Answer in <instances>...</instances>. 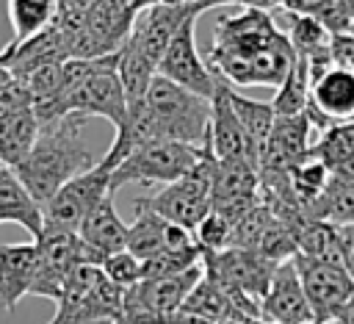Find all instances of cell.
Listing matches in <instances>:
<instances>
[{"instance_id":"obj_16","label":"cell","mask_w":354,"mask_h":324,"mask_svg":"<svg viewBox=\"0 0 354 324\" xmlns=\"http://www.w3.org/2000/svg\"><path fill=\"white\" fill-rule=\"evenodd\" d=\"M310 130H313V122L307 119V114L277 116L274 127H271V133H268V138L260 150L257 172H282V174H288L290 169H296L313 150Z\"/></svg>"},{"instance_id":"obj_15","label":"cell","mask_w":354,"mask_h":324,"mask_svg":"<svg viewBox=\"0 0 354 324\" xmlns=\"http://www.w3.org/2000/svg\"><path fill=\"white\" fill-rule=\"evenodd\" d=\"M205 141H207L210 152L216 155V161H246V163L257 166V152L232 111L230 83H224V80L216 83V91L210 97V122H207Z\"/></svg>"},{"instance_id":"obj_28","label":"cell","mask_w":354,"mask_h":324,"mask_svg":"<svg viewBox=\"0 0 354 324\" xmlns=\"http://www.w3.org/2000/svg\"><path fill=\"white\" fill-rule=\"evenodd\" d=\"M6 8H8L14 44L41 33L55 19V0H8Z\"/></svg>"},{"instance_id":"obj_19","label":"cell","mask_w":354,"mask_h":324,"mask_svg":"<svg viewBox=\"0 0 354 324\" xmlns=\"http://www.w3.org/2000/svg\"><path fill=\"white\" fill-rule=\"evenodd\" d=\"M133 210H136V219L133 224H127V252L136 255L141 263L160 255V252H171V249H188L194 246V233L166 222L163 216L152 213L149 208L133 202Z\"/></svg>"},{"instance_id":"obj_1","label":"cell","mask_w":354,"mask_h":324,"mask_svg":"<svg viewBox=\"0 0 354 324\" xmlns=\"http://www.w3.org/2000/svg\"><path fill=\"white\" fill-rule=\"evenodd\" d=\"M293 61L296 53L271 11L243 8L221 14L213 25L207 66L230 86H279Z\"/></svg>"},{"instance_id":"obj_7","label":"cell","mask_w":354,"mask_h":324,"mask_svg":"<svg viewBox=\"0 0 354 324\" xmlns=\"http://www.w3.org/2000/svg\"><path fill=\"white\" fill-rule=\"evenodd\" d=\"M116 69H119V53H113L105 66H100L72 94H66L50 111V116L44 122H53V119H61V116H75L80 122H86L88 116H102L119 130L124 125V116H127V94L122 89V80H119Z\"/></svg>"},{"instance_id":"obj_2","label":"cell","mask_w":354,"mask_h":324,"mask_svg":"<svg viewBox=\"0 0 354 324\" xmlns=\"http://www.w3.org/2000/svg\"><path fill=\"white\" fill-rule=\"evenodd\" d=\"M210 122V100L155 75L147 94L127 102L124 125L116 130L111 150L102 155L113 169L141 144L149 141H183L202 144Z\"/></svg>"},{"instance_id":"obj_40","label":"cell","mask_w":354,"mask_h":324,"mask_svg":"<svg viewBox=\"0 0 354 324\" xmlns=\"http://www.w3.org/2000/svg\"><path fill=\"white\" fill-rule=\"evenodd\" d=\"M337 238H340V263L346 274L354 280V224L337 227Z\"/></svg>"},{"instance_id":"obj_25","label":"cell","mask_w":354,"mask_h":324,"mask_svg":"<svg viewBox=\"0 0 354 324\" xmlns=\"http://www.w3.org/2000/svg\"><path fill=\"white\" fill-rule=\"evenodd\" d=\"M313 155L326 166L332 177L354 183V119L335 122L321 130L318 141L313 144Z\"/></svg>"},{"instance_id":"obj_26","label":"cell","mask_w":354,"mask_h":324,"mask_svg":"<svg viewBox=\"0 0 354 324\" xmlns=\"http://www.w3.org/2000/svg\"><path fill=\"white\" fill-rule=\"evenodd\" d=\"M36 136H39V119L33 108L3 114L0 116V166L14 169L28 155Z\"/></svg>"},{"instance_id":"obj_48","label":"cell","mask_w":354,"mask_h":324,"mask_svg":"<svg viewBox=\"0 0 354 324\" xmlns=\"http://www.w3.org/2000/svg\"><path fill=\"white\" fill-rule=\"evenodd\" d=\"M313 324H315V321H313Z\"/></svg>"},{"instance_id":"obj_4","label":"cell","mask_w":354,"mask_h":324,"mask_svg":"<svg viewBox=\"0 0 354 324\" xmlns=\"http://www.w3.org/2000/svg\"><path fill=\"white\" fill-rule=\"evenodd\" d=\"M122 288H116L100 266L77 263L55 302L47 324H116L122 313Z\"/></svg>"},{"instance_id":"obj_38","label":"cell","mask_w":354,"mask_h":324,"mask_svg":"<svg viewBox=\"0 0 354 324\" xmlns=\"http://www.w3.org/2000/svg\"><path fill=\"white\" fill-rule=\"evenodd\" d=\"M329 53H332V64L354 72V36L351 33H337L329 39Z\"/></svg>"},{"instance_id":"obj_6","label":"cell","mask_w":354,"mask_h":324,"mask_svg":"<svg viewBox=\"0 0 354 324\" xmlns=\"http://www.w3.org/2000/svg\"><path fill=\"white\" fill-rule=\"evenodd\" d=\"M202 158V144H183V141H149L136 147L111 174V194H116L127 183L155 186V183H174L185 177Z\"/></svg>"},{"instance_id":"obj_47","label":"cell","mask_w":354,"mask_h":324,"mask_svg":"<svg viewBox=\"0 0 354 324\" xmlns=\"http://www.w3.org/2000/svg\"><path fill=\"white\" fill-rule=\"evenodd\" d=\"M188 3H196V0H188Z\"/></svg>"},{"instance_id":"obj_5","label":"cell","mask_w":354,"mask_h":324,"mask_svg":"<svg viewBox=\"0 0 354 324\" xmlns=\"http://www.w3.org/2000/svg\"><path fill=\"white\" fill-rule=\"evenodd\" d=\"M213 166L216 155L210 152L207 141H202V158L199 163L180 180L163 186L160 191L136 199L138 205L149 208L152 213L163 216L166 222L194 233L196 224L210 213V183H213Z\"/></svg>"},{"instance_id":"obj_22","label":"cell","mask_w":354,"mask_h":324,"mask_svg":"<svg viewBox=\"0 0 354 324\" xmlns=\"http://www.w3.org/2000/svg\"><path fill=\"white\" fill-rule=\"evenodd\" d=\"M77 235H80V241L88 246V252L94 255L97 266H100L108 255L122 252V249L127 246V224L119 219L111 194L83 219Z\"/></svg>"},{"instance_id":"obj_23","label":"cell","mask_w":354,"mask_h":324,"mask_svg":"<svg viewBox=\"0 0 354 324\" xmlns=\"http://www.w3.org/2000/svg\"><path fill=\"white\" fill-rule=\"evenodd\" d=\"M3 222L25 227L33 241L41 235V205L28 194L17 172L8 166H0V224Z\"/></svg>"},{"instance_id":"obj_13","label":"cell","mask_w":354,"mask_h":324,"mask_svg":"<svg viewBox=\"0 0 354 324\" xmlns=\"http://www.w3.org/2000/svg\"><path fill=\"white\" fill-rule=\"evenodd\" d=\"M196 19H199V14L188 17L180 25V30L171 36V42H169V47L158 64V75L194 91V94H199V97H205V100H210L218 78L210 72L207 61H202V55L196 50Z\"/></svg>"},{"instance_id":"obj_34","label":"cell","mask_w":354,"mask_h":324,"mask_svg":"<svg viewBox=\"0 0 354 324\" xmlns=\"http://www.w3.org/2000/svg\"><path fill=\"white\" fill-rule=\"evenodd\" d=\"M91 6H94V0H55L53 28L69 42V55H72V44H75L77 33L86 25V17H88Z\"/></svg>"},{"instance_id":"obj_33","label":"cell","mask_w":354,"mask_h":324,"mask_svg":"<svg viewBox=\"0 0 354 324\" xmlns=\"http://www.w3.org/2000/svg\"><path fill=\"white\" fill-rule=\"evenodd\" d=\"M202 263V249L194 244L188 249H171V252H160L149 260L141 263V280H163V277H177L194 266Z\"/></svg>"},{"instance_id":"obj_18","label":"cell","mask_w":354,"mask_h":324,"mask_svg":"<svg viewBox=\"0 0 354 324\" xmlns=\"http://www.w3.org/2000/svg\"><path fill=\"white\" fill-rule=\"evenodd\" d=\"M304 114L318 130L354 119V72L332 66L315 78L310 83V105Z\"/></svg>"},{"instance_id":"obj_14","label":"cell","mask_w":354,"mask_h":324,"mask_svg":"<svg viewBox=\"0 0 354 324\" xmlns=\"http://www.w3.org/2000/svg\"><path fill=\"white\" fill-rule=\"evenodd\" d=\"M136 14L130 8H124L119 0H94L83 30L77 33L75 44H72V55L69 58H102V55H113L124 47V42L130 39Z\"/></svg>"},{"instance_id":"obj_37","label":"cell","mask_w":354,"mask_h":324,"mask_svg":"<svg viewBox=\"0 0 354 324\" xmlns=\"http://www.w3.org/2000/svg\"><path fill=\"white\" fill-rule=\"evenodd\" d=\"M33 108V100L28 94V86L17 78H11L8 83L0 86V116L3 114H14V111H25Z\"/></svg>"},{"instance_id":"obj_9","label":"cell","mask_w":354,"mask_h":324,"mask_svg":"<svg viewBox=\"0 0 354 324\" xmlns=\"http://www.w3.org/2000/svg\"><path fill=\"white\" fill-rule=\"evenodd\" d=\"M202 14L199 0L196 3H158L149 6L147 11H141L133 22L130 39L124 42L122 50H127L130 55H136L138 61H144L147 66H152L158 72V64L171 42V36L180 30V25L188 17Z\"/></svg>"},{"instance_id":"obj_24","label":"cell","mask_w":354,"mask_h":324,"mask_svg":"<svg viewBox=\"0 0 354 324\" xmlns=\"http://www.w3.org/2000/svg\"><path fill=\"white\" fill-rule=\"evenodd\" d=\"M180 310H185L191 316H199L205 321H213V324H227V321H243V318H249L235 305V299L230 296V291L221 288L207 274H202V280L191 288V294L185 296V302H183Z\"/></svg>"},{"instance_id":"obj_31","label":"cell","mask_w":354,"mask_h":324,"mask_svg":"<svg viewBox=\"0 0 354 324\" xmlns=\"http://www.w3.org/2000/svg\"><path fill=\"white\" fill-rule=\"evenodd\" d=\"M310 105V72L307 61L296 55L288 78L277 86V94L271 100V108L277 116H299Z\"/></svg>"},{"instance_id":"obj_29","label":"cell","mask_w":354,"mask_h":324,"mask_svg":"<svg viewBox=\"0 0 354 324\" xmlns=\"http://www.w3.org/2000/svg\"><path fill=\"white\" fill-rule=\"evenodd\" d=\"M296 246H299L296 255H304V258H313V260H321V263L343 266V263H340L337 224L307 219V222L296 230Z\"/></svg>"},{"instance_id":"obj_11","label":"cell","mask_w":354,"mask_h":324,"mask_svg":"<svg viewBox=\"0 0 354 324\" xmlns=\"http://www.w3.org/2000/svg\"><path fill=\"white\" fill-rule=\"evenodd\" d=\"M277 266L279 263L266 260L254 249L227 246L221 252H202V269L210 280H216L227 291H235V294L254 299L257 305L266 296Z\"/></svg>"},{"instance_id":"obj_39","label":"cell","mask_w":354,"mask_h":324,"mask_svg":"<svg viewBox=\"0 0 354 324\" xmlns=\"http://www.w3.org/2000/svg\"><path fill=\"white\" fill-rule=\"evenodd\" d=\"M282 3V11L288 14H304V17H321L335 0H279Z\"/></svg>"},{"instance_id":"obj_41","label":"cell","mask_w":354,"mask_h":324,"mask_svg":"<svg viewBox=\"0 0 354 324\" xmlns=\"http://www.w3.org/2000/svg\"><path fill=\"white\" fill-rule=\"evenodd\" d=\"M202 11L213 8V6H241V8H257V11H274L282 8L279 0H199Z\"/></svg>"},{"instance_id":"obj_3","label":"cell","mask_w":354,"mask_h":324,"mask_svg":"<svg viewBox=\"0 0 354 324\" xmlns=\"http://www.w3.org/2000/svg\"><path fill=\"white\" fill-rule=\"evenodd\" d=\"M97 163L100 158L83 138V122L75 116H61L39 125L33 147L14 166V172L28 194L44 208L64 183L88 172Z\"/></svg>"},{"instance_id":"obj_17","label":"cell","mask_w":354,"mask_h":324,"mask_svg":"<svg viewBox=\"0 0 354 324\" xmlns=\"http://www.w3.org/2000/svg\"><path fill=\"white\" fill-rule=\"evenodd\" d=\"M260 321L263 324H313V310L307 305L293 260H285L274 269L268 291L260 299Z\"/></svg>"},{"instance_id":"obj_10","label":"cell","mask_w":354,"mask_h":324,"mask_svg":"<svg viewBox=\"0 0 354 324\" xmlns=\"http://www.w3.org/2000/svg\"><path fill=\"white\" fill-rule=\"evenodd\" d=\"M36 249H39V263H36V277H33L30 294L53 299V302H58L64 282L77 263H94L97 266L94 255L80 241L77 233L41 230V235L36 238Z\"/></svg>"},{"instance_id":"obj_27","label":"cell","mask_w":354,"mask_h":324,"mask_svg":"<svg viewBox=\"0 0 354 324\" xmlns=\"http://www.w3.org/2000/svg\"><path fill=\"white\" fill-rule=\"evenodd\" d=\"M307 219L329 222L337 227L354 224V183L340 180V177H329L326 188L321 191V197L307 210Z\"/></svg>"},{"instance_id":"obj_42","label":"cell","mask_w":354,"mask_h":324,"mask_svg":"<svg viewBox=\"0 0 354 324\" xmlns=\"http://www.w3.org/2000/svg\"><path fill=\"white\" fill-rule=\"evenodd\" d=\"M332 324H354V294H351V299L346 302V307L337 313V318Z\"/></svg>"},{"instance_id":"obj_45","label":"cell","mask_w":354,"mask_h":324,"mask_svg":"<svg viewBox=\"0 0 354 324\" xmlns=\"http://www.w3.org/2000/svg\"><path fill=\"white\" fill-rule=\"evenodd\" d=\"M169 3H188V0H169Z\"/></svg>"},{"instance_id":"obj_43","label":"cell","mask_w":354,"mask_h":324,"mask_svg":"<svg viewBox=\"0 0 354 324\" xmlns=\"http://www.w3.org/2000/svg\"><path fill=\"white\" fill-rule=\"evenodd\" d=\"M340 6H343V11H346V17H348V22L354 25V0H340Z\"/></svg>"},{"instance_id":"obj_8","label":"cell","mask_w":354,"mask_h":324,"mask_svg":"<svg viewBox=\"0 0 354 324\" xmlns=\"http://www.w3.org/2000/svg\"><path fill=\"white\" fill-rule=\"evenodd\" d=\"M111 174H113V166L100 158L97 166L64 183L55 191V197L41 208V230L77 233L83 219L111 194Z\"/></svg>"},{"instance_id":"obj_30","label":"cell","mask_w":354,"mask_h":324,"mask_svg":"<svg viewBox=\"0 0 354 324\" xmlns=\"http://www.w3.org/2000/svg\"><path fill=\"white\" fill-rule=\"evenodd\" d=\"M230 102H232V111H235L243 133L249 136V141H252V147L257 152V161H260V150H263V144H266V138H268V133L274 127V119H277L271 102L249 100V97L238 94L232 86H230Z\"/></svg>"},{"instance_id":"obj_36","label":"cell","mask_w":354,"mask_h":324,"mask_svg":"<svg viewBox=\"0 0 354 324\" xmlns=\"http://www.w3.org/2000/svg\"><path fill=\"white\" fill-rule=\"evenodd\" d=\"M102 274L116 285V288H133L136 282H141V260L136 255H130L127 249L122 252H113L108 255L102 263H100Z\"/></svg>"},{"instance_id":"obj_44","label":"cell","mask_w":354,"mask_h":324,"mask_svg":"<svg viewBox=\"0 0 354 324\" xmlns=\"http://www.w3.org/2000/svg\"><path fill=\"white\" fill-rule=\"evenodd\" d=\"M11 78H14V75H11V72H8L6 66H3V61H0V86H3V83H8Z\"/></svg>"},{"instance_id":"obj_21","label":"cell","mask_w":354,"mask_h":324,"mask_svg":"<svg viewBox=\"0 0 354 324\" xmlns=\"http://www.w3.org/2000/svg\"><path fill=\"white\" fill-rule=\"evenodd\" d=\"M39 249L36 241L0 246V310H14L22 296L30 294L36 277Z\"/></svg>"},{"instance_id":"obj_46","label":"cell","mask_w":354,"mask_h":324,"mask_svg":"<svg viewBox=\"0 0 354 324\" xmlns=\"http://www.w3.org/2000/svg\"><path fill=\"white\" fill-rule=\"evenodd\" d=\"M348 33H351V36H354V25H351V30H348Z\"/></svg>"},{"instance_id":"obj_32","label":"cell","mask_w":354,"mask_h":324,"mask_svg":"<svg viewBox=\"0 0 354 324\" xmlns=\"http://www.w3.org/2000/svg\"><path fill=\"white\" fill-rule=\"evenodd\" d=\"M285 36H288V42H290V47L299 58H310V55L326 50L329 39H332L315 17H304V14H288Z\"/></svg>"},{"instance_id":"obj_35","label":"cell","mask_w":354,"mask_h":324,"mask_svg":"<svg viewBox=\"0 0 354 324\" xmlns=\"http://www.w3.org/2000/svg\"><path fill=\"white\" fill-rule=\"evenodd\" d=\"M230 238H232V224L216 210H210L194 230V241L202 252H221L230 246Z\"/></svg>"},{"instance_id":"obj_20","label":"cell","mask_w":354,"mask_h":324,"mask_svg":"<svg viewBox=\"0 0 354 324\" xmlns=\"http://www.w3.org/2000/svg\"><path fill=\"white\" fill-rule=\"evenodd\" d=\"M69 58V42L50 25L44 28L41 33L14 44L8 42L3 50H0V61L3 66L17 78V80H25L30 72L47 66V64H58V61H66Z\"/></svg>"},{"instance_id":"obj_12","label":"cell","mask_w":354,"mask_h":324,"mask_svg":"<svg viewBox=\"0 0 354 324\" xmlns=\"http://www.w3.org/2000/svg\"><path fill=\"white\" fill-rule=\"evenodd\" d=\"M293 266L299 271L307 305L313 310V321L315 324H332L337 318V313L346 307V302L354 294V280L346 274L343 266L335 263H321L304 255L293 258Z\"/></svg>"}]
</instances>
